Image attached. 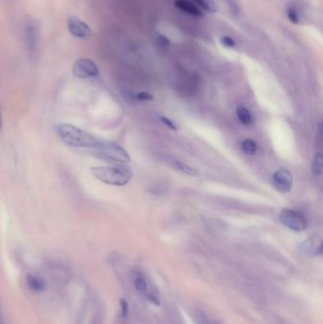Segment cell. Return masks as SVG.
Returning <instances> with one entry per match:
<instances>
[{"instance_id":"1","label":"cell","mask_w":323,"mask_h":324,"mask_svg":"<svg viewBox=\"0 0 323 324\" xmlns=\"http://www.w3.org/2000/svg\"><path fill=\"white\" fill-rule=\"evenodd\" d=\"M59 137L67 146L73 148H93L97 140L87 132L70 123H60L56 126Z\"/></svg>"},{"instance_id":"2","label":"cell","mask_w":323,"mask_h":324,"mask_svg":"<svg viewBox=\"0 0 323 324\" xmlns=\"http://www.w3.org/2000/svg\"><path fill=\"white\" fill-rule=\"evenodd\" d=\"M91 174L99 181L111 186H124L133 176L131 169L123 166H96L90 169Z\"/></svg>"},{"instance_id":"3","label":"cell","mask_w":323,"mask_h":324,"mask_svg":"<svg viewBox=\"0 0 323 324\" xmlns=\"http://www.w3.org/2000/svg\"><path fill=\"white\" fill-rule=\"evenodd\" d=\"M91 154L92 156L102 160L117 164H124L131 160V157L126 150L121 145L110 142L98 141L96 145L91 148Z\"/></svg>"},{"instance_id":"4","label":"cell","mask_w":323,"mask_h":324,"mask_svg":"<svg viewBox=\"0 0 323 324\" xmlns=\"http://www.w3.org/2000/svg\"><path fill=\"white\" fill-rule=\"evenodd\" d=\"M280 220L285 227L294 232H304L307 227V220L304 214L295 210H283L280 214Z\"/></svg>"},{"instance_id":"5","label":"cell","mask_w":323,"mask_h":324,"mask_svg":"<svg viewBox=\"0 0 323 324\" xmlns=\"http://www.w3.org/2000/svg\"><path fill=\"white\" fill-rule=\"evenodd\" d=\"M72 72L76 78L87 79L97 77L100 71L97 65L92 60L83 58L79 59L74 63Z\"/></svg>"},{"instance_id":"6","label":"cell","mask_w":323,"mask_h":324,"mask_svg":"<svg viewBox=\"0 0 323 324\" xmlns=\"http://www.w3.org/2000/svg\"><path fill=\"white\" fill-rule=\"evenodd\" d=\"M47 269L50 278L59 285H65L72 279L71 269L58 262L50 263L47 266Z\"/></svg>"},{"instance_id":"7","label":"cell","mask_w":323,"mask_h":324,"mask_svg":"<svg viewBox=\"0 0 323 324\" xmlns=\"http://www.w3.org/2000/svg\"><path fill=\"white\" fill-rule=\"evenodd\" d=\"M273 187L282 194L289 193L293 187V177L286 169H281L272 176Z\"/></svg>"},{"instance_id":"8","label":"cell","mask_w":323,"mask_h":324,"mask_svg":"<svg viewBox=\"0 0 323 324\" xmlns=\"http://www.w3.org/2000/svg\"><path fill=\"white\" fill-rule=\"evenodd\" d=\"M67 29L73 36L80 39L88 38L91 35L90 27L76 16H71L67 19Z\"/></svg>"},{"instance_id":"9","label":"cell","mask_w":323,"mask_h":324,"mask_svg":"<svg viewBox=\"0 0 323 324\" xmlns=\"http://www.w3.org/2000/svg\"><path fill=\"white\" fill-rule=\"evenodd\" d=\"M24 33L27 48L31 52H35L39 41V26L37 22L32 18L28 20L24 29Z\"/></svg>"},{"instance_id":"10","label":"cell","mask_w":323,"mask_h":324,"mask_svg":"<svg viewBox=\"0 0 323 324\" xmlns=\"http://www.w3.org/2000/svg\"><path fill=\"white\" fill-rule=\"evenodd\" d=\"M164 161L166 164H168L170 167L175 169L177 171H179L181 173L185 174V175H191V176H198L199 173L196 169L191 167L190 165H188L184 162L180 161L178 159H175L174 157H170V156H165L164 157Z\"/></svg>"},{"instance_id":"11","label":"cell","mask_w":323,"mask_h":324,"mask_svg":"<svg viewBox=\"0 0 323 324\" xmlns=\"http://www.w3.org/2000/svg\"><path fill=\"white\" fill-rule=\"evenodd\" d=\"M175 4L176 8H178L183 13H188L192 16L200 17L203 15V13L201 12V10H199L190 0H175Z\"/></svg>"},{"instance_id":"12","label":"cell","mask_w":323,"mask_h":324,"mask_svg":"<svg viewBox=\"0 0 323 324\" xmlns=\"http://www.w3.org/2000/svg\"><path fill=\"white\" fill-rule=\"evenodd\" d=\"M302 251L307 254V255H321V243L319 242L317 244V241L311 238L308 240L304 241V243L301 245Z\"/></svg>"},{"instance_id":"13","label":"cell","mask_w":323,"mask_h":324,"mask_svg":"<svg viewBox=\"0 0 323 324\" xmlns=\"http://www.w3.org/2000/svg\"><path fill=\"white\" fill-rule=\"evenodd\" d=\"M26 281L29 288L34 292L44 291L47 287L45 281L34 274H28Z\"/></svg>"},{"instance_id":"14","label":"cell","mask_w":323,"mask_h":324,"mask_svg":"<svg viewBox=\"0 0 323 324\" xmlns=\"http://www.w3.org/2000/svg\"><path fill=\"white\" fill-rule=\"evenodd\" d=\"M134 286L136 291L141 295L145 297V295L148 293V284L146 280L143 278L142 275H136L134 279Z\"/></svg>"},{"instance_id":"15","label":"cell","mask_w":323,"mask_h":324,"mask_svg":"<svg viewBox=\"0 0 323 324\" xmlns=\"http://www.w3.org/2000/svg\"><path fill=\"white\" fill-rule=\"evenodd\" d=\"M237 117L239 119L240 122L245 124V125H249L252 123V115L248 109H246L244 106H238L237 110H236Z\"/></svg>"},{"instance_id":"16","label":"cell","mask_w":323,"mask_h":324,"mask_svg":"<svg viewBox=\"0 0 323 324\" xmlns=\"http://www.w3.org/2000/svg\"><path fill=\"white\" fill-rule=\"evenodd\" d=\"M323 156L320 153L317 154L313 158L312 171L315 176H320L322 173Z\"/></svg>"},{"instance_id":"17","label":"cell","mask_w":323,"mask_h":324,"mask_svg":"<svg viewBox=\"0 0 323 324\" xmlns=\"http://www.w3.org/2000/svg\"><path fill=\"white\" fill-rule=\"evenodd\" d=\"M242 150L247 156H253L257 152V144L250 138H246L242 143Z\"/></svg>"},{"instance_id":"18","label":"cell","mask_w":323,"mask_h":324,"mask_svg":"<svg viewBox=\"0 0 323 324\" xmlns=\"http://www.w3.org/2000/svg\"><path fill=\"white\" fill-rule=\"evenodd\" d=\"M203 10H206L212 13L217 12V7L213 0H193Z\"/></svg>"},{"instance_id":"19","label":"cell","mask_w":323,"mask_h":324,"mask_svg":"<svg viewBox=\"0 0 323 324\" xmlns=\"http://www.w3.org/2000/svg\"><path fill=\"white\" fill-rule=\"evenodd\" d=\"M287 17L289 18L292 23L294 24H301L302 17H301V13L297 11L296 8L291 7L287 10Z\"/></svg>"},{"instance_id":"20","label":"cell","mask_w":323,"mask_h":324,"mask_svg":"<svg viewBox=\"0 0 323 324\" xmlns=\"http://www.w3.org/2000/svg\"><path fill=\"white\" fill-rule=\"evenodd\" d=\"M228 6V11L233 16H238L241 13V7L237 0H225Z\"/></svg>"},{"instance_id":"21","label":"cell","mask_w":323,"mask_h":324,"mask_svg":"<svg viewBox=\"0 0 323 324\" xmlns=\"http://www.w3.org/2000/svg\"><path fill=\"white\" fill-rule=\"evenodd\" d=\"M120 305H121V318H123V319H126V318H128V315H129V305H128V303L124 298H122Z\"/></svg>"},{"instance_id":"22","label":"cell","mask_w":323,"mask_h":324,"mask_svg":"<svg viewBox=\"0 0 323 324\" xmlns=\"http://www.w3.org/2000/svg\"><path fill=\"white\" fill-rule=\"evenodd\" d=\"M220 41H221L222 45L226 48H228V49H234L237 45L236 41L230 36H223Z\"/></svg>"},{"instance_id":"23","label":"cell","mask_w":323,"mask_h":324,"mask_svg":"<svg viewBox=\"0 0 323 324\" xmlns=\"http://www.w3.org/2000/svg\"><path fill=\"white\" fill-rule=\"evenodd\" d=\"M135 99L139 102H144V101H152L154 97L152 94H150L148 92H139L135 95Z\"/></svg>"},{"instance_id":"24","label":"cell","mask_w":323,"mask_h":324,"mask_svg":"<svg viewBox=\"0 0 323 324\" xmlns=\"http://www.w3.org/2000/svg\"><path fill=\"white\" fill-rule=\"evenodd\" d=\"M159 120H160V122H161L163 124H165L167 127H169L170 129L174 130V131H176L177 128H176V126L175 125V123H173V122H171L169 119H167L166 117H159Z\"/></svg>"},{"instance_id":"25","label":"cell","mask_w":323,"mask_h":324,"mask_svg":"<svg viewBox=\"0 0 323 324\" xmlns=\"http://www.w3.org/2000/svg\"><path fill=\"white\" fill-rule=\"evenodd\" d=\"M157 40H158V43H159V45H162V47H169L170 45V41H169L165 36H163V35H158V37H157Z\"/></svg>"},{"instance_id":"26","label":"cell","mask_w":323,"mask_h":324,"mask_svg":"<svg viewBox=\"0 0 323 324\" xmlns=\"http://www.w3.org/2000/svg\"><path fill=\"white\" fill-rule=\"evenodd\" d=\"M3 126V120H2V115H1V111H0V131L2 129Z\"/></svg>"}]
</instances>
